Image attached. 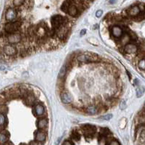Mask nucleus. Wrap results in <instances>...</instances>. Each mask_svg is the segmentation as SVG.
<instances>
[{"mask_svg": "<svg viewBox=\"0 0 145 145\" xmlns=\"http://www.w3.org/2000/svg\"><path fill=\"white\" fill-rule=\"evenodd\" d=\"M67 19L63 18L61 15H59V14L54 15V17H52V20H51L52 29L56 33L61 27L67 24Z\"/></svg>", "mask_w": 145, "mask_h": 145, "instance_id": "1", "label": "nucleus"}, {"mask_svg": "<svg viewBox=\"0 0 145 145\" xmlns=\"http://www.w3.org/2000/svg\"><path fill=\"white\" fill-rule=\"evenodd\" d=\"M99 57L98 55L94 53H87L79 55L77 57V61L79 62H82V63H88V62H96L98 61Z\"/></svg>", "mask_w": 145, "mask_h": 145, "instance_id": "2", "label": "nucleus"}, {"mask_svg": "<svg viewBox=\"0 0 145 145\" xmlns=\"http://www.w3.org/2000/svg\"><path fill=\"white\" fill-rule=\"evenodd\" d=\"M20 26L21 23L20 21H11L5 25V30L8 34L14 33L18 31Z\"/></svg>", "mask_w": 145, "mask_h": 145, "instance_id": "3", "label": "nucleus"}, {"mask_svg": "<svg viewBox=\"0 0 145 145\" xmlns=\"http://www.w3.org/2000/svg\"><path fill=\"white\" fill-rule=\"evenodd\" d=\"M82 130L84 134V136L86 138H91L96 133V129L95 126L90 125H86L82 127Z\"/></svg>", "mask_w": 145, "mask_h": 145, "instance_id": "4", "label": "nucleus"}, {"mask_svg": "<svg viewBox=\"0 0 145 145\" xmlns=\"http://www.w3.org/2000/svg\"><path fill=\"white\" fill-rule=\"evenodd\" d=\"M7 40L10 44L14 45V44H18V43L21 42L22 36L20 33H10L8 34V36H7Z\"/></svg>", "mask_w": 145, "mask_h": 145, "instance_id": "5", "label": "nucleus"}, {"mask_svg": "<svg viewBox=\"0 0 145 145\" xmlns=\"http://www.w3.org/2000/svg\"><path fill=\"white\" fill-rule=\"evenodd\" d=\"M4 53L8 56H15L18 54V50L15 46H14L12 44H8V45H5L3 48Z\"/></svg>", "mask_w": 145, "mask_h": 145, "instance_id": "6", "label": "nucleus"}, {"mask_svg": "<svg viewBox=\"0 0 145 145\" xmlns=\"http://www.w3.org/2000/svg\"><path fill=\"white\" fill-rule=\"evenodd\" d=\"M17 18V12L14 8H8L7 9L6 13H5V19L8 20V22L11 21H14V20Z\"/></svg>", "mask_w": 145, "mask_h": 145, "instance_id": "7", "label": "nucleus"}, {"mask_svg": "<svg viewBox=\"0 0 145 145\" xmlns=\"http://www.w3.org/2000/svg\"><path fill=\"white\" fill-rule=\"evenodd\" d=\"M124 52L127 54H135L138 52V46L132 43H128L124 46Z\"/></svg>", "mask_w": 145, "mask_h": 145, "instance_id": "8", "label": "nucleus"}, {"mask_svg": "<svg viewBox=\"0 0 145 145\" xmlns=\"http://www.w3.org/2000/svg\"><path fill=\"white\" fill-rule=\"evenodd\" d=\"M112 34L113 36L115 37V38H121L122 36L123 35V30L119 26H114V27L112 28Z\"/></svg>", "mask_w": 145, "mask_h": 145, "instance_id": "9", "label": "nucleus"}, {"mask_svg": "<svg viewBox=\"0 0 145 145\" xmlns=\"http://www.w3.org/2000/svg\"><path fill=\"white\" fill-rule=\"evenodd\" d=\"M61 101L64 104H69L72 101V97L68 92H63L61 95Z\"/></svg>", "mask_w": 145, "mask_h": 145, "instance_id": "10", "label": "nucleus"}, {"mask_svg": "<svg viewBox=\"0 0 145 145\" xmlns=\"http://www.w3.org/2000/svg\"><path fill=\"white\" fill-rule=\"evenodd\" d=\"M34 113L36 116H40L45 113V107L42 104H37L34 106Z\"/></svg>", "mask_w": 145, "mask_h": 145, "instance_id": "11", "label": "nucleus"}, {"mask_svg": "<svg viewBox=\"0 0 145 145\" xmlns=\"http://www.w3.org/2000/svg\"><path fill=\"white\" fill-rule=\"evenodd\" d=\"M36 135H35V140L39 141V142H43L45 141V138H46V135L44 131H38L36 132Z\"/></svg>", "mask_w": 145, "mask_h": 145, "instance_id": "12", "label": "nucleus"}, {"mask_svg": "<svg viewBox=\"0 0 145 145\" xmlns=\"http://www.w3.org/2000/svg\"><path fill=\"white\" fill-rule=\"evenodd\" d=\"M140 13V8L139 6L131 7V8L129 10V12H128V14H129L131 17H136V16H138Z\"/></svg>", "mask_w": 145, "mask_h": 145, "instance_id": "13", "label": "nucleus"}, {"mask_svg": "<svg viewBox=\"0 0 145 145\" xmlns=\"http://www.w3.org/2000/svg\"><path fill=\"white\" fill-rule=\"evenodd\" d=\"M100 109L97 107V106H95V105H91V106H88L86 110V112L88 114H90V115H95L97 113H99Z\"/></svg>", "mask_w": 145, "mask_h": 145, "instance_id": "14", "label": "nucleus"}, {"mask_svg": "<svg viewBox=\"0 0 145 145\" xmlns=\"http://www.w3.org/2000/svg\"><path fill=\"white\" fill-rule=\"evenodd\" d=\"M78 9L76 6H75L74 5L70 4V6L68 7L67 9V13L70 14V16H72V17H76V16L78 14Z\"/></svg>", "mask_w": 145, "mask_h": 145, "instance_id": "15", "label": "nucleus"}, {"mask_svg": "<svg viewBox=\"0 0 145 145\" xmlns=\"http://www.w3.org/2000/svg\"><path fill=\"white\" fill-rule=\"evenodd\" d=\"M8 131H4L0 132V143L1 144H4V143H6L7 140H8V138H9Z\"/></svg>", "mask_w": 145, "mask_h": 145, "instance_id": "16", "label": "nucleus"}, {"mask_svg": "<svg viewBox=\"0 0 145 145\" xmlns=\"http://www.w3.org/2000/svg\"><path fill=\"white\" fill-rule=\"evenodd\" d=\"M24 101L27 105H33L36 103V97H34L32 94H30V95L25 97Z\"/></svg>", "mask_w": 145, "mask_h": 145, "instance_id": "17", "label": "nucleus"}, {"mask_svg": "<svg viewBox=\"0 0 145 145\" xmlns=\"http://www.w3.org/2000/svg\"><path fill=\"white\" fill-rule=\"evenodd\" d=\"M48 125V120L46 119H40L37 122V126L39 129H43Z\"/></svg>", "mask_w": 145, "mask_h": 145, "instance_id": "18", "label": "nucleus"}, {"mask_svg": "<svg viewBox=\"0 0 145 145\" xmlns=\"http://www.w3.org/2000/svg\"><path fill=\"white\" fill-rule=\"evenodd\" d=\"M121 41H120V42H121V45H127L128 43L130 42L131 40V38H130V36L129 35H127V34H124V35H122V37H121Z\"/></svg>", "mask_w": 145, "mask_h": 145, "instance_id": "19", "label": "nucleus"}, {"mask_svg": "<svg viewBox=\"0 0 145 145\" xmlns=\"http://www.w3.org/2000/svg\"><path fill=\"white\" fill-rule=\"evenodd\" d=\"M72 4L71 2H70V0H67L66 2H64L62 5V6H61V10L63 11H64L65 13L67 12V9H68V7L70 6V5Z\"/></svg>", "mask_w": 145, "mask_h": 145, "instance_id": "20", "label": "nucleus"}, {"mask_svg": "<svg viewBox=\"0 0 145 145\" xmlns=\"http://www.w3.org/2000/svg\"><path fill=\"white\" fill-rule=\"evenodd\" d=\"M145 92V88L144 87H139V88L137 89L136 91V95H137V97H140L144 95V93Z\"/></svg>", "mask_w": 145, "mask_h": 145, "instance_id": "21", "label": "nucleus"}, {"mask_svg": "<svg viewBox=\"0 0 145 145\" xmlns=\"http://www.w3.org/2000/svg\"><path fill=\"white\" fill-rule=\"evenodd\" d=\"M66 72H67V68H66L65 66H63L61 67V70H60V72H59V76L61 77V78H63V77L65 76Z\"/></svg>", "mask_w": 145, "mask_h": 145, "instance_id": "22", "label": "nucleus"}, {"mask_svg": "<svg viewBox=\"0 0 145 145\" xmlns=\"http://www.w3.org/2000/svg\"><path fill=\"white\" fill-rule=\"evenodd\" d=\"M25 0H13L14 6L20 7L24 3Z\"/></svg>", "mask_w": 145, "mask_h": 145, "instance_id": "23", "label": "nucleus"}, {"mask_svg": "<svg viewBox=\"0 0 145 145\" xmlns=\"http://www.w3.org/2000/svg\"><path fill=\"white\" fill-rule=\"evenodd\" d=\"M101 134L103 135V136H108L109 135H110V131L107 128H104L101 129Z\"/></svg>", "mask_w": 145, "mask_h": 145, "instance_id": "24", "label": "nucleus"}, {"mask_svg": "<svg viewBox=\"0 0 145 145\" xmlns=\"http://www.w3.org/2000/svg\"><path fill=\"white\" fill-rule=\"evenodd\" d=\"M7 113H8V107L6 105H4V104L0 105V113L6 114Z\"/></svg>", "mask_w": 145, "mask_h": 145, "instance_id": "25", "label": "nucleus"}, {"mask_svg": "<svg viewBox=\"0 0 145 145\" xmlns=\"http://www.w3.org/2000/svg\"><path fill=\"white\" fill-rule=\"evenodd\" d=\"M138 67L140 68V70H145V58L141 59L138 62Z\"/></svg>", "mask_w": 145, "mask_h": 145, "instance_id": "26", "label": "nucleus"}, {"mask_svg": "<svg viewBox=\"0 0 145 145\" xmlns=\"http://www.w3.org/2000/svg\"><path fill=\"white\" fill-rule=\"evenodd\" d=\"M71 138L75 140H79V139H80V135L78 132H72L71 134Z\"/></svg>", "mask_w": 145, "mask_h": 145, "instance_id": "27", "label": "nucleus"}, {"mask_svg": "<svg viewBox=\"0 0 145 145\" xmlns=\"http://www.w3.org/2000/svg\"><path fill=\"white\" fill-rule=\"evenodd\" d=\"M5 122V114L0 113V125H3Z\"/></svg>", "mask_w": 145, "mask_h": 145, "instance_id": "28", "label": "nucleus"}, {"mask_svg": "<svg viewBox=\"0 0 145 145\" xmlns=\"http://www.w3.org/2000/svg\"><path fill=\"white\" fill-rule=\"evenodd\" d=\"M113 117V115L112 114H107V115H105V116H103L101 117V119L103 120H110V119H112Z\"/></svg>", "mask_w": 145, "mask_h": 145, "instance_id": "29", "label": "nucleus"}, {"mask_svg": "<svg viewBox=\"0 0 145 145\" xmlns=\"http://www.w3.org/2000/svg\"><path fill=\"white\" fill-rule=\"evenodd\" d=\"M109 144L111 145H115V144L120 145V143L119 142V141H117L116 140H113L112 141H110V142H109Z\"/></svg>", "mask_w": 145, "mask_h": 145, "instance_id": "30", "label": "nucleus"}, {"mask_svg": "<svg viewBox=\"0 0 145 145\" xmlns=\"http://www.w3.org/2000/svg\"><path fill=\"white\" fill-rule=\"evenodd\" d=\"M102 14H103V11H101V10H98V11H97V12H96V17H97V18L101 17Z\"/></svg>", "mask_w": 145, "mask_h": 145, "instance_id": "31", "label": "nucleus"}, {"mask_svg": "<svg viewBox=\"0 0 145 145\" xmlns=\"http://www.w3.org/2000/svg\"><path fill=\"white\" fill-rule=\"evenodd\" d=\"M125 106H126V104H125V102L124 101H122V103H120V108L122 109V110H124L125 108Z\"/></svg>", "mask_w": 145, "mask_h": 145, "instance_id": "32", "label": "nucleus"}, {"mask_svg": "<svg viewBox=\"0 0 145 145\" xmlns=\"http://www.w3.org/2000/svg\"><path fill=\"white\" fill-rule=\"evenodd\" d=\"M63 144H69V145H73L74 143L72 141H70V140H65L64 142H63Z\"/></svg>", "mask_w": 145, "mask_h": 145, "instance_id": "33", "label": "nucleus"}, {"mask_svg": "<svg viewBox=\"0 0 145 145\" xmlns=\"http://www.w3.org/2000/svg\"><path fill=\"white\" fill-rule=\"evenodd\" d=\"M86 33V29H82L81 33H80V35H81V36H83V35H85Z\"/></svg>", "mask_w": 145, "mask_h": 145, "instance_id": "34", "label": "nucleus"}, {"mask_svg": "<svg viewBox=\"0 0 145 145\" xmlns=\"http://www.w3.org/2000/svg\"><path fill=\"white\" fill-rule=\"evenodd\" d=\"M115 2H116V0H109V2H110V4H113Z\"/></svg>", "mask_w": 145, "mask_h": 145, "instance_id": "35", "label": "nucleus"}]
</instances>
